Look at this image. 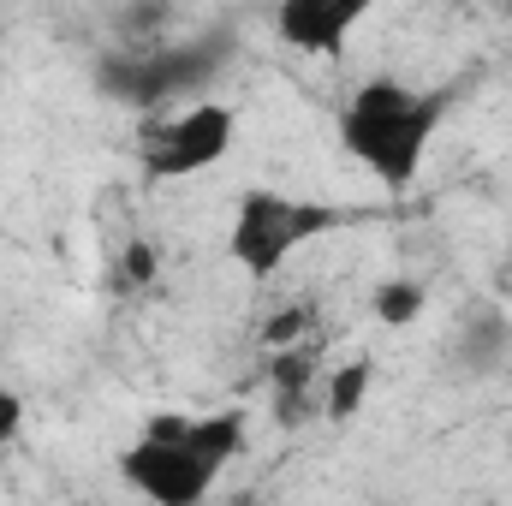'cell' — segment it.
Wrapping results in <instances>:
<instances>
[{
    "label": "cell",
    "mask_w": 512,
    "mask_h": 506,
    "mask_svg": "<svg viewBox=\"0 0 512 506\" xmlns=\"http://www.w3.org/2000/svg\"><path fill=\"white\" fill-rule=\"evenodd\" d=\"M370 381H376V364H334V376L322 381V417L328 423H352L370 399Z\"/></svg>",
    "instance_id": "obj_7"
},
{
    "label": "cell",
    "mask_w": 512,
    "mask_h": 506,
    "mask_svg": "<svg viewBox=\"0 0 512 506\" xmlns=\"http://www.w3.org/2000/svg\"><path fill=\"white\" fill-rule=\"evenodd\" d=\"M423 310H429V292H423V280H411V274H393V280H382V286L370 292V316L387 322V328H411Z\"/></svg>",
    "instance_id": "obj_8"
},
{
    "label": "cell",
    "mask_w": 512,
    "mask_h": 506,
    "mask_svg": "<svg viewBox=\"0 0 512 506\" xmlns=\"http://www.w3.org/2000/svg\"><path fill=\"white\" fill-rule=\"evenodd\" d=\"M233 137H239V114L227 102H191L173 120L143 131L137 161L149 179H191V173H209L215 161H227Z\"/></svg>",
    "instance_id": "obj_5"
},
{
    "label": "cell",
    "mask_w": 512,
    "mask_h": 506,
    "mask_svg": "<svg viewBox=\"0 0 512 506\" xmlns=\"http://www.w3.org/2000/svg\"><path fill=\"white\" fill-rule=\"evenodd\" d=\"M507 6H512V0H507Z\"/></svg>",
    "instance_id": "obj_15"
},
{
    "label": "cell",
    "mask_w": 512,
    "mask_h": 506,
    "mask_svg": "<svg viewBox=\"0 0 512 506\" xmlns=\"http://www.w3.org/2000/svg\"><path fill=\"white\" fill-rule=\"evenodd\" d=\"M334 227H340L334 203H304V197H286V191H245L239 209H233V227H227V256L251 280H268L292 262V251L316 245Z\"/></svg>",
    "instance_id": "obj_4"
},
{
    "label": "cell",
    "mask_w": 512,
    "mask_h": 506,
    "mask_svg": "<svg viewBox=\"0 0 512 506\" xmlns=\"http://www.w3.org/2000/svg\"><path fill=\"white\" fill-rule=\"evenodd\" d=\"M233 54V36H191V42H143L131 54H114L96 84L102 96H114L120 108H173L185 96H197Z\"/></svg>",
    "instance_id": "obj_3"
},
{
    "label": "cell",
    "mask_w": 512,
    "mask_h": 506,
    "mask_svg": "<svg viewBox=\"0 0 512 506\" xmlns=\"http://www.w3.org/2000/svg\"><path fill=\"white\" fill-rule=\"evenodd\" d=\"M167 18H173L167 0H131L126 12H120V24H126L131 36H149V42H161L155 30H167Z\"/></svg>",
    "instance_id": "obj_10"
},
{
    "label": "cell",
    "mask_w": 512,
    "mask_h": 506,
    "mask_svg": "<svg viewBox=\"0 0 512 506\" xmlns=\"http://www.w3.org/2000/svg\"><path fill=\"white\" fill-rule=\"evenodd\" d=\"M120 268H126V274H120L126 286H143V280L155 274V251H149V245L137 239V245H126V256H120Z\"/></svg>",
    "instance_id": "obj_12"
},
{
    "label": "cell",
    "mask_w": 512,
    "mask_h": 506,
    "mask_svg": "<svg viewBox=\"0 0 512 506\" xmlns=\"http://www.w3.org/2000/svg\"><path fill=\"white\" fill-rule=\"evenodd\" d=\"M304 328H310V310H298V304H292V310H280V322H274L262 340H268V346H292Z\"/></svg>",
    "instance_id": "obj_13"
},
{
    "label": "cell",
    "mask_w": 512,
    "mask_h": 506,
    "mask_svg": "<svg viewBox=\"0 0 512 506\" xmlns=\"http://www.w3.org/2000/svg\"><path fill=\"white\" fill-rule=\"evenodd\" d=\"M507 346H512L507 316H501V310H477L471 328H465V358H471V364H495Z\"/></svg>",
    "instance_id": "obj_9"
},
{
    "label": "cell",
    "mask_w": 512,
    "mask_h": 506,
    "mask_svg": "<svg viewBox=\"0 0 512 506\" xmlns=\"http://www.w3.org/2000/svg\"><path fill=\"white\" fill-rule=\"evenodd\" d=\"M382 0H274V36L292 54L340 60Z\"/></svg>",
    "instance_id": "obj_6"
},
{
    "label": "cell",
    "mask_w": 512,
    "mask_h": 506,
    "mask_svg": "<svg viewBox=\"0 0 512 506\" xmlns=\"http://www.w3.org/2000/svg\"><path fill=\"white\" fill-rule=\"evenodd\" d=\"M18 435H24V393L0 376V447H12Z\"/></svg>",
    "instance_id": "obj_11"
},
{
    "label": "cell",
    "mask_w": 512,
    "mask_h": 506,
    "mask_svg": "<svg viewBox=\"0 0 512 506\" xmlns=\"http://www.w3.org/2000/svg\"><path fill=\"white\" fill-rule=\"evenodd\" d=\"M501 292H512V251H507V280H501Z\"/></svg>",
    "instance_id": "obj_14"
},
{
    "label": "cell",
    "mask_w": 512,
    "mask_h": 506,
    "mask_svg": "<svg viewBox=\"0 0 512 506\" xmlns=\"http://www.w3.org/2000/svg\"><path fill=\"white\" fill-rule=\"evenodd\" d=\"M245 453V417L239 411H209V417H149L120 459L126 483L143 501L161 506H197L221 471Z\"/></svg>",
    "instance_id": "obj_2"
},
{
    "label": "cell",
    "mask_w": 512,
    "mask_h": 506,
    "mask_svg": "<svg viewBox=\"0 0 512 506\" xmlns=\"http://www.w3.org/2000/svg\"><path fill=\"white\" fill-rule=\"evenodd\" d=\"M447 108H453L447 90H423L405 78H364L340 108V149L382 191H411L447 126Z\"/></svg>",
    "instance_id": "obj_1"
}]
</instances>
